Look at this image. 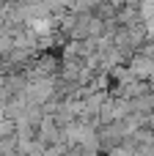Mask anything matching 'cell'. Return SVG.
<instances>
[{
  "label": "cell",
  "instance_id": "6da1fadb",
  "mask_svg": "<svg viewBox=\"0 0 154 156\" xmlns=\"http://www.w3.org/2000/svg\"><path fill=\"white\" fill-rule=\"evenodd\" d=\"M25 96H28L30 104L44 107L50 99H55V77L52 80H30L28 88H25Z\"/></svg>",
  "mask_w": 154,
  "mask_h": 156
},
{
  "label": "cell",
  "instance_id": "7a4b0ae2",
  "mask_svg": "<svg viewBox=\"0 0 154 156\" xmlns=\"http://www.w3.org/2000/svg\"><path fill=\"white\" fill-rule=\"evenodd\" d=\"M96 134H99L102 154H107L110 148H116V145L124 140V129H121V123H118V121H113V123H102V126L96 129Z\"/></svg>",
  "mask_w": 154,
  "mask_h": 156
},
{
  "label": "cell",
  "instance_id": "3957f363",
  "mask_svg": "<svg viewBox=\"0 0 154 156\" xmlns=\"http://www.w3.org/2000/svg\"><path fill=\"white\" fill-rule=\"evenodd\" d=\"M127 66L132 69V74H135L138 80H146V82H152V80H154V58H149V55L135 52V55L127 60Z\"/></svg>",
  "mask_w": 154,
  "mask_h": 156
},
{
  "label": "cell",
  "instance_id": "277c9868",
  "mask_svg": "<svg viewBox=\"0 0 154 156\" xmlns=\"http://www.w3.org/2000/svg\"><path fill=\"white\" fill-rule=\"evenodd\" d=\"M17 134V121L8 115H0V137H11Z\"/></svg>",
  "mask_w": 154,
  "mask_h": 156
},
{
  "label": "cell",
  "instance_id": "5b68a950",
  "mask_svg": "<svg viewBox=\"0 0 154 156\" xmlns=\"http://www.w3.org/2000/svg\"><path fill=\"white\" fill-rule=\"evenodd\" d=\"M3 8H6V0H0V14H3Z\"/></svg>",
  "mask_w": 154,
  "mask_h": 156
}]
</instances>
